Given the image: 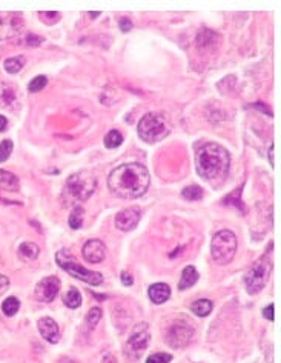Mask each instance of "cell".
<instances>
[{"instance_id":"obj_14","label":"cell","mask_w":281,"mask_h":363,"mask_svg":"<svg viewBox=\"0 0 281 363\" xmlns=\"http://www.w3.org/2000/svg\"><path fill=\"white\" fill-rule=\"evenodd\" d=\"M37 328L39 332L42 334V337L45 340H48L50 343H57L60 340V329L59 325L51 319V317H43L37 322Z\"/></svg>"},{"instance_id":"obj_30","label":"cell","mask_w":281,"mask_h":363,"mask_svg":"<svg viewBox=\"0 0 281 363\" xmlns=\"http://www.w3.org/2000/svg\"><path fill=\"white\" fill-rule=\"evenodd\" d=\"M172 360V355L171 354H166V352H155L152 355H149L146 358V363H169Z\"/></svg>"},{"instance_id":"obj_34","label":"cell","mask_w":281,"mask_h":363,"mask_svg":"<svg viewBox=\"0 0 281 363\" xmlns=\"http://www.w3.org/2000/svg\"><path fill=\"white\" fill-rule=\"evenodd\" d=\"M39 16L42 19H53V24L54 22H59L57 19H60V14L59 13H39ZM48 24H51V20H48Z\"/></svg>"},{"instance_id":"obj_1","label":"cell","mask_w":281,"mask_h":363,"mask_svg":"<svg viewBox=\"0 0 281 363\" xmlns=\"http://www.w3.org/2000/svg\"><path fill=\"white\" fill-rule=\"evenodd\" d=\"M151 184L148 169L140 163H125L115 168L108 177L109 190L122 199L142 197Z\"/></svg>"},{"instance_id":"obj_11","label":"cell","mask_w":281,"mask_h":363,"mask_svg":"<svg viewBox=\"0 0 281 363\" xmlns=\"http://www.w3.org/2000/svg\"><path fill=\"white\" fill-rule=\"evenodd\" d=\"M59 291H60V280L56 276L45 277L36 285V297L37 300L45 303L53 302L57 297Z\"/></svg>"},{"instance_id":"obj_4","label":"cell","mask_w":281,"mask_h":363,"mask_svg":"<svg viewBox=\"0 0 281 363\" xmlns=\"http://www.w3.org/2000/svg\"><path fill=\"white\" fill-rule=\"evenodd\" d=\"M171 132V123L160 112H148L138 123V135L146 143H157Z\"/></svg>"},{"instance_id":"obj_26","label":"cell","mask_w":281,"mask_h":363,"mask_svg":"<svg viewBox=\"0 0 281 363\" xmlns=\"http://www.w3.org/2000/svg\"><path fill=\"white\" fill-rule=\"evenodd\" d=\"M102 319V309L100 308H92L89 309L88 315H86V320H85V325L88 329H94L99 323V320Z\"/></svg>"},{"instance_id":"obj_39","label":"cell","mask_w":281,"mask_h":363,"mask_svg":"<svg viewBox=\"0 0 281 363\" xmlns=\"http://www.w3.org/2000/svg\"><path fill=\"white\" fill-rule=\"evenodd\" d=\"M100 16V13H89V17L91 19H96V17H99Z\"/></svg>"},{"instance_id":"obj_32","label":"cell","mask_w":281,"mask_h":363,"mask_svg":"<svg viewBox=\"0 0 281 363\" xmlns=\"http://www.w3.org/2000/svg\"><path fill=\"white\" fill-rule=\"evenodd\" d=\"M10 286V279L4 274H0V296H2Z\"/></svg>"},{"instance_id":"obj_8","label":"cell","mask_w":281,"mask_h":363,"mask_svg":"<svg viewBox=\"0 0 281 363\" xmlns=\"http://www.w3.org/2000/svg\"><path fill=\"white\" fill-rule=\"evenodd\" d=\"M192 335H194L192 325L188 323L183 319L174 320L165 332V338H166L168 345H171L175 349L177 348H184L191 342Z\"/></svg>"},{"instance_id":"obj_5","label":"cell","mask_w":281,"mask_h":363,"mask_svg":"<svg viewBox=\"0 0 281 363\" xmlns=\"http://www.w3.org/2000/svg\"><path fill=\"white\" fill-rule=\"evenodd\" d=\"M56 262L59 263V266L66 271L69 276H73L74 279H79L85 283H89V285H100L103 282V276L100 273H96V271H89L83 266H80L71 256L69 251L66 249H60L57 254H56Z\"/></svg>"},{"instance_id":"obj_31","label":"cell","mask_w":281,"mask_h":363,"mask_svg":"<svg viewBox=\"0 0 281 363\" xmlns=\"http://www.w3.org/2000/svg\"><path fill=\"white\" fill-rule=\"evenodd\" d=\"M42 42H43V39L39 37V36H36V34H28V36L25 37V43H27V47H39Z\"/></svg>"},{"instance_id":"obj_10","label":"cell","mask_w":281,"mask_h":363,"mask_svg":"<svg viewBox=\"0 0 281 363\" xmlns=\"http://www.w3.org/2000/svg\"><path fill=\"white\" fill-rule=\"evenodd\" d=\"M24 28V19L16 13H0V40L14 37Z\"/></svg>"},{"instance_id":"obj_13","label":"cell","mask_w":281,"mask_h":363,"mask_svg":"<svg viewBox=\"0 0 281 363\" xmlns=\"http://www.w3.org/2000/svg\"><path fill=\"white\" fill-rule=\"evenodd\" d=\"M140 210L138 208H129L123 210L115 217V226L122 231H131L134 230L140 222Z\"/></svg>"},{"instance_id":"obj_3","label":"cell","mask_w":281,"mask_h":363,"mask_svg":"<svg viewBox=\"0 0 281 363\" xmlns=\"http://www.w3.org/2000/svg\"><path fill=\"white\" fill-rule=\"evenodd\" d=\"M97 188V177L89 171H82L73 174L63 188V202L79 207L80 202H85Z\"/></svg>"},{"instance_id":"obj_7","label":"cell","mask_w":281,"mask_h":363,"mask_svg":"<svg viewBox=\"0 0 281 363\" xmlns=\"http://www.w3.org/2000/svg\"><path fill=\"white\" fill-rule=\"evenodd\" d=\"M270 271H272V262L269 259V256H263L260 257L244 274V285H246V289L249 294H258L269 276H270Z\"/></svg>"},{"instance_id":"obj_37","label":"cell","mask_w":281,"mask_h":363,"mask_svg":"<svg viewBox=\"0 0 281 363\" xmlns=\"http://www.w3.org/2000/svg\"><path fill=\"white\" fill-rule=\"evenodd\" d=\"M7 117H4V116H0V132H2L5 128H7Z\"/></svg>"},{"instance_id":"obj_23","label":"cell","mask_w":281,"mask_h":363,"mask_svg":"<svg viewBox=\"0 0 281 363\" xmlns=\"http://www.w3.org/2000/svg\"><path fill=\"white\" fill-rule=\"evenodd\" d=\"M83 216H85L83 208H82V207H74V210L71 211L69 219H68L69 226H71L73 230H79V228L83 225Z\"/></svg>"},{"instance_id":"obj_19","label":"cell","mask_w":281,"mask_h":363,"mask_svg":"<svg viewBox=\"0 0 281 363\" xmlns=\"http://www.w3.org/2000/svg\"><path fill=\"white\" fill-rule=\"evenodd\" d=\"M212 308H214V305H212V302L207 300V299L197 300V302H194V303L191 305V311H192L195 315H198V317H206V315L212 311Z\"/></svg>"},{"instance_id":"obj_9","label":"cell","mask_w":281,"mask_h":363,"mask_svg":"<svg viewBox=\"0 0 281 363\" xmlns=\"http://www.w3.org/2000/svg\"><path fill=\"white\" fill-rule=\"evenodd\" d=\"M149 343V328L148 323H138L128 340V354H131L132 357H138L142 351L146 349Z\"/></svg>"},{"instance_id":"obj_20","label":"cell","mask_w":281,"mask_h":363,"mask_svg":"<svg viewBox=\"0 0 281 363\" xmlns=\"http://www.w3.org/2000/svg\"><path fill=\"white\" fill-rule=\"evenodd\" d=\"M4 66H5V71H7V73H10V74H17V73L25 66V59H24L22 56H19V57H11V59L5 60Z\"/></svg>"},{"instance_id":"obj_33","label":"cell","mask_w":281,"mask_h":363,"mask_svg":"<svg viewBox=\"0 0 281 363\" xmlns=\"http://www.w3.org/2000/svg\"><path fill=\"white\" fill-rule=\"evenodd\" d=\"M120 279H122V283H123L125 286H131V285L134 283V279H132V276H131L128 271H123V273L120 274Z\"/></svg>"},{"instance_id":"obj_36","label":"cell","mask_w":281,"mask_h":363,"mask_svg":"<svg viewBox=\"0 0 281 363\" xmlns=\"http://www.w3.org/2000/svg\"><path fill=\"white\" fill-rule=\"evenodd\" d=\"M263 315L267 319V320H273V305H269L263 309Z\"/></svg>"},{"instance_id":"obj_35","label":"cell","mask_w":281,"mask_h":363,"mask_svg":"<svg viewBox=\"0 0 281 363\" xmlns=\"http://www.w3.org/2000/svg\"><path fill=\"white\" fill-rule=\"evenodd\" d=\"M120 30H122V33H128L131 28H132V24H131V20L129 19H126V17H123V19H120Z\"/></svg>"},{"instance_id":"obj_27","label":"cell","mask_w":281,"mask_h":363,"mask_svg":"<svg viewBox=\"0 0 281 363\" xmlns=\"http://www.w3.org/2000/svg\"><path fill=\"white\" fill-rule=\"evenodd\" d=\"M46 85H48V79H46L45 76H37V77H34V79L30 82L28 91H30V93H39V91H42Z\"/></svg>"},{"instance_id":"obj_21","label":"cell","mask_w":281,"mask_h":363,"mask_svg":"<svg viewBox=\"0 0 281 363\" xmlns=\"http://www.w3.org/2000/svg\"><path fill=\"white\" fill-rule=\"evenodd\" d=\"M122 143H123V135H122V132H119L117 129H112V131H109V132L105 135V146H106L108 149L119 148Z\"/></svg>"},{"instance_id":"obj_22","label":"cell","mask_w":281,"mask_h":363,"mask_svg":"<svg viewBox=\"0 0 281 363\" xmlns=\"http://www.w3.org/2000/svg\"><path fill=\"white\" fill-rule=\"evenodd\" d=\"M65 305L71 309H76L82 305V296L76 288H69L65 294Z\"/></svg>"},{"instance_id":"obj_29","label":"cell","mask_w":281,"mask_h":363,"mask_svg":"<svg viewBox=\"0 0 281 363\" xmlns=\"http://www.w3.org/2000/svg\"><path fill=\"white\" fill-rule=\"evenodd\" d=\"M0 88H2L4 91L2 93H0V97H2V100H0V103H2V105H11V103H14V100H16V93L10 88V86H0Z\"/></svg>"},{"instance_id":"obj_28","label":"cell","mask_w":281,"mask_h":363,"mask_svg":"<svg viewBox=\"0 0 281 363\" xmlns=\"http://www.w3.org/2000/svg\"><path fill=\"white\" fill-rule=\"evenodd\" d=\"M13 148H14V145H13L11 140H2L0 142V163L7 162L10 158V155L13 152Z\"/></svg>"},{"instance_id":"obj_38","label":"cell","mask_w":281,"mask_h":363,"mask_svg":"<svg viewBox=\"0 0 281 363\" xmlns=\"http://www.w3.org/2000/svg\"><path fill=\"white\" fill-rule=\"evenodd\" d=\"M269 160H270V165L273 166V146H270L269 149Z\"/></svg>"},{"instance_id":"obj_6","label":"cell","mask_w":281,"mask_h":363,"mask_svg":"<svg viewBox=\"0 0 281 363\" xmlns=\"http://www.w3.org/2000/svg\"><path fill=\"white\" fill-rule=\"evenodd\" d=\"M235 253H237V237L232 231L223 230L214 236L210 245V254L215 263L218 265L230 263Z\"/></svg>"},{"instance_id":"obj_2","label":"cell","mask_w":281,"mask_h":363,"mask_svg":"<svg viewBox=\"0 0 281 363\" xmlns=\"http://www.w3.org/2000/svg\"><path fill=\"white\" fill-rule=\"evenodd\" d=\"M195 165L198 174L210 182L212 185H218L226 178L230 166V157L226 148L218 143H204L197 149Z\"/></svg>"},{"instance_id":"obj_12","label":"cell","mask_w":281,"mask_h":363,"mask_svg":"<svg viewBox=\"0 0 281 363\" xmlns=\"http://www.w3.org/2000/svg\"><path fill=\"white\" fill-rule=\"evenodd\" d=\"M106 246L102 240H97V239H92V240H88L85 245H83V249H82V256L83 259L88 262V263H100L105 260L106 257Z\"/></svg>"},{"instance_id":"obj_17","label":"cell","mask_w":281,"mask_h":363,"mask_svg":"<svg viewBox=\"0 0 281 363\" xmlns=\"http://www.w3.org/2000/svg\"><path fill=\"white\" fill-rule=\"evenodd\" d=\"M19 187H20V182L17 175H14L10 171L0 169V188L7 191H17Z\"/></svg>"},{"instance_id":"obj_24","label":"cell","mask_w":281,"mask_h":363,"mask_svg":"<svg viewBox=\"0 0 281 363\" xmlns=\"http://www.w3.org/2000/svg\"><path fill=\"white\" fill-rule=\"evenodd\" d=\"M19 308H20V302H19V299H16V297H8V299L2 303V311H4V314L8 315V317H13V315L19 311Z\"/></svg>"},{"instance_id":"obj_25","label":"cell","mask_w":281,"mask_h":363,"mask_svg":"<svg viewBox=\"0 0 281 363\" xmlns=\"http://www.w3.org/2000/svg\"><path fill=\"white\" fill-rule=\"evenodd\" d=\"M181 196L186 200H200L203 197V190L197 185H191V187H188L181 191Z\"/></svg>"},{"instance_id":"obj_16","label":"cell","mask_w":281,"mask_h":363,"mask_svg":"<svg viewBox=\"0 0 281 363\" xmlns=\"http://www.w3.org/2000/svg\"><path fill=\"white\" fill-rule=\"evenodd\" d=\"M198 280V273L195 269V266H186L183 271H181V277H180V282H178V289L180 291H184L191 286H194Z\"/></svg>"},{"instance_id":"obj_18","label":"cell","mask_w":281,"mask_h":363,"mask_svg":"<svg viewBox=\"0 0 281 363\" xmlns=\"http://www.w3.org/2000/svg\"><path fill=\"white\" fill-rule=\"evenodd\" d=\"M17 253H19V257H20L22 260L30 262V260L37 259L40 249H39V246H37L36 243H31V242H22L20 246H19V249H17Z\"/></svg>"},{"instance_id":"obj_15","label":"cell","mask_w":281,"mask_h":363,"mask_svg":"<svg viewBox=\"0 0 281 363\" xmlns=\"http://www.w3.org/2000/svg\"><path fill=\"white\" fill-rule=\"evenodd\" d=\"M169 297H171V288L166 283H155L149 288V299L155 305L165 303Z\"/></svg>"}]
</instances>
